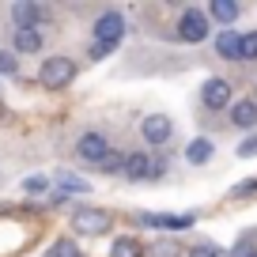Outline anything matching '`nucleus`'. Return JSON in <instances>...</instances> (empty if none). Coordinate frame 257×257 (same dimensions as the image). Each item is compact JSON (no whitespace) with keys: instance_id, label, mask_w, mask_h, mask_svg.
I'll list each match as a JSON object with an SVG mask.
<instances>
[{"instance_id":"nucleus-20","label":"nucleus","mask_w":257,"mask_h":257,"mask_svg":"<svg viewBox=\"0 0 257 257\" xmlns=\"http://www.w3.org/2000/svg\"><path fill=\"white\" fill-rule=\"evenodd\" d=\"M46 257H80V246H76L72 238H57L53 246H49Z\"/></svg>"},{"instance_id":"nucleus-27","label":"nucleus","mask_w":257,"mask_h":257,"mask_svg":"<svg viewBox=\"0 0 257 257\" xmlns=\"http://www.w3.org/2000/svg\"><path fill=\"white\" fill-rule=\"evenodd\" d=\"M91 57H95V61H102V57H110V49H102V46H95V42H91Z\"/></svg>"},{"instance_id":"nucleus-6","label":"nucleus","mask_w":257,"mask_h":257,"mask_svg":"<svg viewBox=\"0 0 257 257\" xmlns=\"http://www.w3.org/2000/svg\"><path fill=\"white\" fill-rule=\"evenodd\" d=\"M76 152H80V159H87V163H102L106 155H110V144H106L102 133H83L80 144H76Z\"/></svg>"},{"instance_id":"nucleus-9","label":"nucleus","mask_w":257,"mask_h":257,"mask_svg":"<svg viewBox=\"0 0 257 257\" xmlns=\"http://www.w3.org/2000/svg\"><path fill=\"white\" fill-rule=\"evenodd\" d=\"M125 178L128 182H144V178H152V159H148L144 152H133V155H125Z\"/></svg>"},{"instance_id":"nucleus-3","label":"nucleus","mask_w":257,"mask_h":257,"mask_svg":"<svg viewBox=\"0 0 257 257\" xmlns=\"http://www.w3.org/2000/svg\"><path fill=\"white\" fill-rule=\"evenodd\" d=\"M72 227L80 234H106L110 231V212L106 208H91V204L87 208H76L72 212Z\"/></svg>"},{"instance_id":"nucleus-15","label":"nucleus","mask_w":257,"mask_h":257,"mask_svg":"<svg viewBox=\"0 0 257 257\" xmlns=\"http://www.w3.org/2000/svg\"><path fill=\"white\" fill-rule=\"evenodd\" d=\"M216 53L227 61H238V34L234 31H219L216 34Z\"/></svg>"},{"instance_id":"nucleus-19","label":"nucleus","mask_w":257,"mask_h":257,"mask_svg":"<svg viewBox=\"0 0 257 257\" xmlns=\"http://www.w3.org/2000/svg\"><path fill=\"white\" fill-rule=\"evenodd\" d=\"M110 257H140V238H117L110 246Z\"/></svg>"},{"instance_id":"nucleus-23","label":"nucleus","mask_w":257,"mask_h":257,"mask_svg":"<svg viewBox=\"0 0 257 257\" xmlns=\"http://www.w3.org/2000/svg\"><path fill=\"white\" fill-rule=\"evenodd\" d=\"M189 257H227V253H223V249H216V246H208V242H201V246L189 249Z\"/></svg>"},{"instance_id":"nucleus-11","label":"nucleus","mask_w":257,"mask_h":257,"mask_svg":"<svg viewBox=\"0 0 257 257\" xmlns=\"http://www.w3.org/2000/svg\"><path fill=\"white\" fill-rule=\"evenodd\" d=\"M140 257H182V246H178V238H155L140 246Z\"/></svg>"},{"instance_id":"nucleus-17","label":"nucleus","mask_w":257,"mask_h":257,"mask_svg":"<svg viewBox=\"0 0 257 257\" xmlns=\"http://www.w3.org/2000/svg\"><path fill=\"white\" fill-rule=\"evenodd\" d=\"M49 182H57V185H61L64 193H87V189H91V185L83 182V178L68 174V170H61V174H53V178H49Z\"/></svg>"},{"instance_id":"nucleus-21","label":"nucleus","mask_w":257,"mask_h":257,"mask_svg":"<svg viewBox=\"0 0 257 257\" xmlns=\"http://www.w3.org/2000/svg\"><path fill=\"white\" fill-rule=\"evenodd\" d=\"M0 76H19V57L12 49H0Z\"/></svg>"},{"instance_id":"nucleus-10","label":"nucleus","mask_w":257,"mask_h":257,"mask_svg":"<svg viewBox=\"0 0 257 257\" xmlns=\"http://www.w3.org/2000/svg\"><path fill=\"white\" fill-rule=\"evenodd\" d=\"M231 121H234L238 128H253V125H257V102H253V98L234 102V106H231Z\"/></svg>"},{"instance_id":"nucleus-13","label":"nucleus","mask_w":257,"mask_h":257,"mask_svg":"<svg viewBox=\"0 0 257 257\" xmlns=\"http://www.w3.org/2000/svg\"><path fill=\"white\" fill-rule=\"evenodd\" d=\"M144 227H167V231H185L193 227V216H140Z\"/></svg>"},{"instance_id":"nucleus-26","label":"nucleus","mask_w":257,"mask_h":257,"mask_svg":"<svg viewBox=\"0 0 257 257\" xmlns=\"http://www.w3.org/2000/svg\"><path fill=\"white\" fill-rule=\"evenodd\" d=\"M238 155H242V159H249V155H257V137H249V140H242V148H238Z\"/></svg>"},{"instance_id":"nucleus-4","label":"nucleus","mask_w":257,"mask_h":257,"mask_svg":"<svg viewBox=\"0 0 257 257\" xmlns=\"http://www.w3.org/2000/svg\"><path fill=\"white\" fill-rule=\"evenodd\" d=\"M178 38L182 42H204L208 38V16L197 8H185L182 19H178Z\"/></svg>"},{"instance_id":"nucleus-18","label":"nucleus","mask_w":257,"mask_h":257,"mask_svg":"<svg viewBox=\"0 0 257 257\" xmlns=\"http://www.w3.org/2000/svg\"><path fill=\"white\" fill-rule=\"evenodd\" d=\"M238 61H257V31L238 34Z\"/></svg>"},{"instance_id":"nucleus-25","label":"nucleus","mask_w":257,"mask_h":257,"mask_svg":"<svg viewBox=\"0 0 257 257\" xmlns=\"http://www.w3.org/2000/svg\"><path fill=\"white\" fill-rule=\"evenodd\" d=\"M98 167H102V170H110V174H113V170H121V167H125V155H117V152H110V155H106V159H102V163H98Z\"/></svg>"},{"instance_id":"nucleus-7","label":"nucleus","mask_w":257,"mask_h":257,"mask_svg":"<svg viewBox=\"0 0 257 257\" xmlns=\"http://www.w3.org/2000/svg\"><path fill=\"white\" fill-rule=\"evenodd\" d=\"M12 19H16V31H38L46 23V8L42 4H16Z\"/></svg>"},{"instance_id":"nucleus-24","label":"nucleus","mask_w":257,"mask_h":257,"mask_svg":"<svg viewBox=\"0 0 257 257\" xmlns=\"http://www.w3.org/2000/svg\"><path fill=\"white\" fill-rule=\"evenodd\" d=\"M23 185H27V193H42V189H49V178L46 174H31Z\"/></svg>"},{"instance_id":"nucleus-22","label":"nucleus","mask_w":257,"mask_h":257,"mask_svg":"<svg viewBox=\"0 0 257 257\" xmlns=\"http://www.w3.org/2000/svg\"><path fill=\"white\" fill-rule=\"evenodd\" d=\"M231 257H257V246H253V238H242V242H234Z\"/></svg>"},{"instance_id":"nucleus-2","label":"nucleus","mask_w":257,"mask_h":257,"mask_svg":"<svg viewBox=\"0 0 257 257\" xmlns=\"http://www.w3.org/2000/svg\"><path fill=\"white\" fill-rule=\"evenodd\" d=\"M121 38H125V16H121V12H102V16L95 19V46L117 49Z\"/></svg>"},{"instance_id":"nucleus-16","label":"nucleus","mask_w":257,"mask_h":257,"mask_svg":"<svg viewBox=\"0 0 257 257\" xmlns=\"http://www.w3.org/2000/svg\"><path fill=\"white\" fill-rule=\"evenodd\" d=\"M185 159L193 163V167H201V163H208L212 159V140H204V137H197L189 148H185Z\"/></svg>"},{"instance_id":"nucleus-5","label":"nucleus","mask_w":257,"mask_h":257,"mask_svg":"<svg viewBox=\"0 0 257 257\" xmlns=\"http://www.w3.org/2000/svg\"><path fill=\"white\" fill-rule=\"evenodd\" d=\"M201 98H204V106H208V110H223V106L231 102V83L219 80V76H212V80H204Z\"/></svg>"},{"instance_id":"nucleus-1","label":"nucleus","mask_w":257,"mask_h":257,"mask_svg":"<svg viewBox=\"0 0 257 257\" xmlns=\"http://www.w3.org/2000/svg\"><path fill=\"white\" fill-rule=\"evenodd\" d=\"M42 87H68V83L76 80V61L72 57H46V64H42V72H38Z\"/></svg>"},{"instance_id":"nucleus-14","label":"nucleus","mask_w":257,"mask_h":257,"mask_svg":"<svg viewBox=\"0 0 257 257\" xmlns=\"http://www.w3.org/2000/svg\"><path fill=\"white\" fill-rule=\"evenodd\" d=\"M12 46H16V49H12V53H38V49H42V34L38 31H16V38H12Z\"/></svg>"},{"instance_id":"nucleus-12","label":"nucleus","mask_w":257,"mask_h":257,"mask_svg":"<svg viewBox=\"0 0 257 257\" xmlns=\"http://www.w3.org/2000/svg\"><path fill=\"white\" fill-rule=\"evenodd\" d=\"M208 16L231 31V23L238 19V4H234V0H212V4H208Z\"/></svg>"},{"instance_id":"nucleus-8","label":"nucleus","mask_w":257,"mask_h":257,"mask_svg":"<svg viewBox=\"0 0 257 257\" xmlns=\"http://www.w3.org/2000/svg\"><path fill=\"white\" fill-rule=\"evenodd\" d=\"M170 133H174V125H170V117H163V113H152V117H144V140L148 144H167Z\"/></svg>"}]
</instances>
